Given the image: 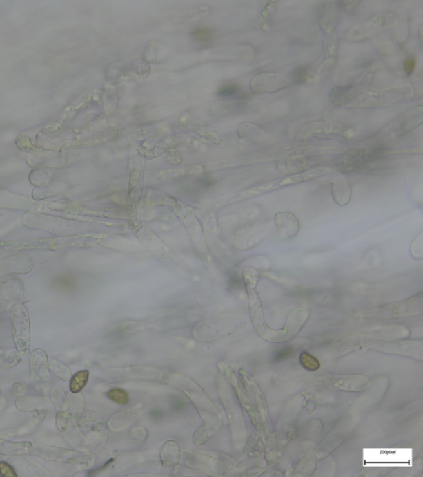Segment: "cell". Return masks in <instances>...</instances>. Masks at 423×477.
Wrapping results in <instances>:
<instances>
[{"label":"cell","mask_w":423,"mask_h":477,"mask_svg":"<svg viewBox=\"0 0 423 477\" xmlns=\"http://www.w3.org/2000/svg\"><path fill=\"white\" fill-rule=\"evenodd\" d=\"M413 92L409 85L385 91H368L353 86L335 88L331 92L333 103L343 107L368 108L388 106L411 97Z\"/></svg>","instance_id":"6da1fadb"},{"label":"cell","mask_w":423,"mask_h":477,"mask_svg":"<svg viewBox=\"0 0 423 477\" xmlns=\"http://www.w3.org/2000/svg\"><path fill=\"white\" fill-rule=\"evenodd\" d=\"M23 224L28 228L43 230L60 237L86 235L89 225L86 221L46 215L39 212L25 213Z\"/></svg>","instance_id":"7a4b0ae2"},{"label":"cell","mask_w":423,"mask_h":477,"mask_svg":"<svg viewBox=\"0 0 423 477\" xmlns=\"http://www.w3.org/2000/svg\"><path fill=\"white\" fill-rule=\"evenodd\" d=\"M104 236L79 235L73 236L36 238L23 242V250H44L57 251L66 248H86L103 244Z\"/></svg>","instance_id":"3957f363"},{"label":"cell","mask_w":423,"mask_h":477,"mask_svg":"<svg viewBox=\"0 0 423 477\" xmlns=\"http://www.w3.org/2000/svg\"><path fill=\"white\" fill-rule=\"evenodd\" d=\"M337 169H333V167H325L305 171V173L292 175L290 176V177L284 178L282 180H277V181H273L263 184L262 186L250 188V189L242 191L239 195V198L242 200L253 198H255V196L268 194V192L282 189L283 187L295 185V184L297 183L307 182L310 181V180L321 178L322 176L335 173Z\"/></svg>","instance_id":"277c9868"},{"label":"cell","mask_w":423,"mask_h":477,"mask_svg":"<svg viewBox=\"0 0 423 477\" xmlns=\"http://www.w3.org/2000/svg\"><path fill=\"white\" fill-rule=\"evenodd\" d=\"M12 338L16 350L25 357L30 353L31 326L28 309L23 305H15L11 310Z\"/></svg>","instance_id":"5b68a950"},{"label":"cell","mask_w":423,"mask_h":477,"mask_svg":"<svg viewBox=\"0 0 423 477\" xmlns=\"http://www.w3.org/2000/svg\"><path fill=\"white\" fill-rule=\"evenodd\" d=\"M50 462L87 465L90 462L89 455L63 447L32 443L30 454Z\"/></svg>","instance_id":"8992f818"},{"label":"cell","mask_w":423,"mask_h":477,"mask_svg":"<svg viewBox=\"0 0 423 477\" xmlns=\"http://www.w3.org/2000/svg\"><path fill=\"white\" fill-rule=\"evenodd\" d=\"M422 113L423 109L421 106L410 109L383 129L378 137L381 140H391L393 138L413 131L422 123Z\"/></svg>","instance_id":"52a82bcc"},{"label":"cell","mask_w":423,"mask_h":477,"mask_svg":"<svg viewBox=\"0 0 423 477\" xmlns=\"http://www.w3.org/2000/svg\"><path fill=\"white\" fill-rule=\"evenodd\" d=\"M291 80L279 73H262L250 82V89L255 93L270 94L290 86Z\"/></svg>","instance_id":"ba28073f"},{"label":"cell","mask_w":423,"mask_h":477,"mask_svg":"<svg viewBox=\"0 0 423 477\" xmlns=\"http://www.w3.org/2000/svg\"><path fill=\"white\" fill-rule=\"evenodd\" d=\"M24 284L17 277H10L0 283V315L14 308L24 295Z\"/></svg>","instance_id":"9c48e42d"},{"label":"cell","mask_w":423,"mask_h":477,"mask_svg":"<svg viewBox=\"0 0 423 477\" xmlns=\"http://www.w3.org/2000/svg\"><path fill=\"white\" fill-rule=\"evenodd\" d=\"M422 312V294L395 305L378 309L376 315L380 317H403L418 315Z\"/></svg>","instance_id":"30bf717a"},{"label":"cell","mask_w":423,"mask_h":477,"mask_svg":"<svg viewBox=\"0 0 423 477\" xmlns=\"http://www.w3.org/2000/svg\"><path fill=\"white\" fill-rule=\"evenodd\" d=\"M43 203L27 196L0 189V208L25 212H40Z\"/></svg>","instance_id":"8fae6325"},{"label":"cell","mask_w":423,"mask_h":477,"mask_svg":"<svg viewBox=\"0 0 423 477\" xmlns=\"http://www.w3.org/2000/svg\"><path fill=\"white\" fill-rule=\"evenodd\" d=\"M326 386L337 390L361 391L368 386V380L360 375H329L326 377Z\"/></svg>","instance_id":"7c38bea8"},{"label":"cell","mask_w":423,"mask_h":477,"mask_svg":"<svg viewBox=\"0 0 423 477\" xmlns=\"http://www.w3.org/2000/svg\"><path fill=\"white\" fill-rule=\"evenodd\" d=\"M33 268L32 259L27 254H17L0 261V273L27 274Z\"/></svg>","instance_id":"4fadbf2b"},{"label":"cell","mask_w":423,"mask_h":477,"mask_svg":"<svg viewBox=\"0 0 423 477\" xmlns=\"http://www.w3.org/2000/svg\"><path fill=\"white\" fill-rule=\"evenodd\" d=\"M30 367L32 377L37 382H48L51 377L48 355L43 349L36 348L32 351Z\"/></svg>","instance_id":"5bb4252c"},{"label":"cell","mask_w":423,"mask_h":477,"mask_svg":"<svg viewBox=\"0 0 423 477\" xmlns=\"http://www.w3.org/2000/svg\"><path fill=\"white\" fill-rule=\"evenodd\" d=\"M346 132V129L341 125L328 123L318 122L305 125L300 129L299 135L297 138L303 140H307L310 137L330 135L333 133H343Z\"/></svg>","instance_id":"9a60e30c"},{"label":"cell","mask_w":423,"mask_h":477,"mask_svg":"<svg viewBox=\"0 0 423 477\" xmlns=\"http://www.w3.org/2000/svg\"><path fill=\"white\" fill-rule=\"evenodd\" d=\"M227 325L219 319L204 321L195 328L193 335L199 340H213L228 333Z\"/></svg>","instance_id":"2e32d148"},{"label":"cell","mask_w":423,"mask_h":477,"mask_svg":"<svg viewBox=\"0 0 423 477\" xmlns=\"http://www.w3.org/2000/svg\"><path fill=\"white\" fill-rule=\"evenodd\" d=\"M275 224L280 235L284 238H293L299 230V221L297 217L288 212H279L275 216Z\"/></svg>","instance_id":"e0dca14e"},{"label":"cell","mask_w":423,"mask_h":477,"mask_svg":"<svg viewBox=\"0 0 423 477\" xmlns=\"http://www.w3.org/2000/svg\"><path fill=\"white\" fill-rule=\"evenodd\" d=\"M228 167L227 162L204 163V165H193L187 167H183V169L163 171H161L160 175L162 178H170L179 177V176L182 175L204 173V171L223 169V167Z\"/></svg>","instance_id":"ac0fdd59"},{"label":"cell","mask_w":423,"mask_h":477,"mask_svg":"<svg viewBox=\"0 0 423 477\" xmlns=\"http://www.w3.org/2000/svg\"><path fill=\"white\" fill-rule=\"evenodd\" d=\"M334 202L339 206H346L351 198V188L344 176L338 174L334 178L332 187Z\"/></svg>","instance_id":"d6986e66"},{"label":"cell","mask_w":423,"mask_h":477,"mask_svg":"<svg viewBox=\"0 0 423 477\" xmlns=\"http://www.w3.org/2000/svg\"><path fill=\"white\" fill-rule=\"evenodd\" d=\"M32 443L29 442H12L0 438V455L6 457L20 458L30 454Z\"/></svg>","instance_id":"ffe728a7"},{"label":"cell","mask_w":423,"mask_h":477,"mask_svg":"<svg viewBox=\"0 0 423 477\" xmlns=\"http://www.w3.org/2000/svg\"><path fill=\"white\" fill-rule=\"evenodd\" d=\"M16 471L22 476H52L48 470L41 467L39 463L28 458H19L14 461Z\"/></svg>","instance_id":"44dd1931"},{"label":"cell","mask_w":423,"mask_h":477,"mask_svg":"<svg viewBox=\"0 0 423 477\" xmlns=\"http://www.w3.org/2000/svg\"><path fill=\"white\" fill-rule=\"evenodd\" d=\"M161 459L163 466L177 465L181 460V447L177 442L167 441L161 447Z\"/></svg>","instance_id":"7402d4cb"},{"label":"cell","mask_w":423,"mask_h":477,"mask_svg":"<svg viewBox=\"0 0 423 477\" xmlns=\"http://www.w3.org/2000/svg\"><path fill=\"white\" fill-rule=\"evenodd\" d=\"M63 191L61 183L57 182H49L43 185L36 187L32 190V199L40 202L44 199L52 198L53 196L61 194Z\"/></svg>","instance_id":"603a6c76"},{"label":"cell","mask_w":423,"mask_h":477,"mask_svg":"<svg viewBox=\"0 0 423 477\" xmlns=\"http://www.w3.org/2000/svg\"><path fill=\"white\" fill-rule=\"evenodd\" d=\"M47 403H50V400L46 398L24 395L17 399L15 406L20 411H35Z\"/></svg>","instance_id":"cb8c5ba5"},{"label":"cell","mask_w":423,"mask_h":477,"mask_svg":"<svg viewBox=\"0 0 423 477\" xmlns=\"http://www.w3.org/2000/svg\"><path fill=\"white\" fill-rule=\"evenodd\" d=\"M262 232H259L258 229L250 228L248 230H245L240 232V236H237V243L241 241L245 240V242L242 243L240 248H250V247L255 245L259 240H262V236H259L262 235Z\"/></svg>","instance_id":"d4e9b609"},{"label":"cell","mask_w":423,"mask_h":477,"mask_svg":"<svg viewBox=\"0 0 423 477\" xmlns=\"http://www.w3.org/2000/svg\"><path fill=\"white\" fill-rule=\"evenodd\" d=\"M90 373L88 371H78L70 380V391L74 394L81 392L86 386L89 380Z\"/></svg>","instance_id":"484cf974"},{"label":"cell","mask_w":423,"mask_h":477,"mask_svg":"<svg viewBox=\"0 0 423 477\" xmlns=\"http://www.w3.org/2000/svg\"><path fill=\"white\" fill-rule=\"evenodd\" d=\"M49 366L50 370H51L54 374H55L58 378L64 380L66 382H69L71 379V373L68 367H67L65 364L57 361V359L51 358L49 359Z\"/></svg>","instance_id":"4316f807"},{"label":"cell","mask_w":423,"mask_h":477,"mask_svg":"<svg viewBox=\"0 0 423 477\" xmlns=\"http://www.w3.org/2000/svg\"><path fill=\"white\" fill-rule=\"evenodd\" d=\"M71 420V413L68 411H65V410H60L57 413L56 417V426L57 429L61 433H65L70 428Z\"/></svg>","instance_id":"83f0119b"},{"label":"cell","mask_w":423,"mask_h":477,"mask_svg":"<svg viewBox=\"0 0 423 477\" xmlns=\"http://www.w3.org/2000/svg\"><path fill=\"white\" fill-rule=\"evenodd\" d=\"M30 178V182L36 187L43 185V184L48 183L51 180V175H50L48 171H45L41 169L33 170L29 176Z\"/></svg>","instance_id":"f1b7e54d"},{"label":"cell","mask_w":423,"mask_h":477,"mask_svg":"<svg viewBox=\"0 0 423 477\" xmlns=\"http://www.w3.org/2000/svg\"><path fill=\"white\" fill-rule=\"evenodd\" d=\"M137 416V410L132 409L130 410H124V411L117 414L114 418H116L117 422L119 424L118 425H125L126 428V427L131 425Z\"/></svg>","instance_id":"f546056e"},{"label":"cell","mask_w":423,"mask_h":477,"mask_svg":"<svg viewBox=\"0 0 423 477\" xmlns=\"http://www.w3.org/2000/svg\"><path fill=\"white\" fill-rule=\"evenodd\" d=\"M68 407L71 411L79 412L83 407V400L81 395L74 394V393H70L67 395L66 400V406Z\"/></svg>","instance_id":"4dcf8cb0"},{"label":"cell","mask_w":423,"mask_h":477,"mask_svg":"<svg viewBox=\"0 0 423 477\" xmlns=\"http://www.w3.org/2000/svg\"><path fill=\"white\" fill-rule=\"evenodd\" d=\"M299 361L304 369L310 371H316L320 367V364L317 359L307 353H303L300 355Z\"/></svg>","instance_id":"1f68e13d"},{"label":"cell","mask_w":423,"mask_h":477,"mask_svg":"<svg viewBox=\"0 0 423 477\" xmlns=\"http://www.w3.org/2000/svg\"><path fill=\"white\" fill-rule=\"evenodd\" d=\"M192 35L196 41L206 43V41H210L213 39L215 32L209 28H199L193 31Z\"/></svg>","instance_id":"d6a6232c"},{"label":"cell","mask_w":423,"mask_h":477,"mask_svg":"<svg viewBox=\"0 0 423 477\" xmlns=\"http://www.w3.org/2000/svg\"><path fill=\"white\" fill-rule=\"evenodd\" d=\"M108 397L112 401L116 402L117 404L125 405L129 403V396L128 393L121 389H112L108 393Z\"/></svg>","instance_id":"836d02e7"},{"label":"cell","mask_w":423,"mask_h":477,"mask_svg":"<svg viewBox=\"0 0 423 477\" xmlns=\"http://www.w3.org/2000/svg\"><path fill=\"white\" fill-rule=\"evenodd\" d=\"M213 436V430L208 428V427H203V428L197 430V432L195 433L194 442L196 443L197 445H203Z\"/></svg>","instance_id":"e575fe53"},{"label":"cell","mask_w":423,"mask_h":477,"mask_svg":"<svg viewBox=\"0 0 423 477\" xmlns=\"http://www.w3.org/2000/svg\"><path fill=\"white\" fill-rule=\"evenodd\" d=\"M23 242L0 241V255L23 250Z\"/></svg>","instance_id":"d590c367"},{"label":"cell","mask_w":423,"mask_h":477,"mask_svg":"<svg viewBox=\"0 0 423 477\" xmlns=\"http://www.w3.org/2000/svg\"><path fill=\"white\" fill-rule=\"evenodd\" d=\"M177 140V139H175V138H167V139L161 141V143L155 145L154 151L150 153L153 154L152 158L158 156L159 154L166 151V150L173 148L174 146L177 145L178 143Z\"/></svg>","instance_id":"8d00e7d4"},{"label":"cell","mask_w":423,"mask_h":477,"mask_svg":"<svg viewBox=\"0 0 423 477\" xmlns=\"http://www.w3.org/2000/svg\"><path fill=\"white\" fill-rule=\"evenodd\" d=\"M17 144H18L19 148L23 151H26L29 153H39L41 149L36 147L31 143L30 140L26 136H19L18 140H17Z\"/></svg>","instance_id":"74e56055"},{"label":"cell","mask_w":423,"mask_h":477,"mask_svg":"<svg viewBox=\"0 0 423 477\" xmlns=\"http://www.w3.org/2000/svg\"><path fill=\"white\" fill-rule=\"evenodd\" d=\"M52 400L54 402V404H55L56 408L58 410L64 408V406L66 405V397L64 394V392H63L62 390H61V389H54V390H52Z\"/></svg>","instance_id":"f35d334b"},{"label":"cell","mask_w":423,"mask_h":477,"mask_svg":"<svg viewBox=\"0 0 423 477\" xmlns=\"http://www.w3.org/2000/svg\"><path fill=\"white\" fill-rule=\"evenodd\" d=\"M0 476L3 477H16L18 476L14 466L6 462H0Z\"/></svg>","instance_id":"ab89813d"},{"label":"cell","mask_w":423,"mask_h":477,"mask_svg":"<svg viewBox=\"0 0 423 477\" xmlns=\"http://www.w3.org/2000/svg\"><path fill=\"white\" fill-rule=\"evenodd\" d=\"M23 355L18 353V351H14L7 355L6 358V362L8 367H12L22 362Z\"/></svg>","instance_id":"60d3db41"},{"label":"cell","mask_w":423,"mask_h":477,"mask_svg":"<svg viewBox=\"0 0 423 477\" xmlns=\"http://www.w3.org/2000/svg\"><path fill=\"white\" fill-rule=\"evenodd\" d=\"M12 391L16 396H24L27 394L28 388L26 384L23 382H16L12 386Z\"/></svg>","instance_id":"b9f144b4"},{"label":"cell","mask_w":423,"mask_h":477,"mask_svg":"<svg viewBox=\"0 0 423 477\" xmlns=\"http://www.w3.org/2000/svg\"><path fill=\"white\" fill-rule=\"evenodd\" d=\"M417 61L415 58H409L407 62H405V72L408 75L412 74L413 72L414 69H415Z\"/></svg>","instance_id":"7bdbcfd3"},{"label":"cell","mask_w":423,"mask_h":477,"mask_svg":"<svg viewBox=\"0 0 423 477\" xmlns=\"http://www.w3.org/2000/svg\"><path fill=\"white\" fill-rule=\"evenodd\" d=\"M237 91V86H234V85L228 86L224 87L223 89H222L219 91V95H231L235 94Z\"/></svg>","instance_id":"ee69618b"},{"label":"cell","mask_w":423,"mask_h":477,"mask_svg":"<svg viewBox=\"0 0 423 477\" xmlns=\"http://www.w3.org/2000/svg\"><path fill=\"white\" fill-rule=\"evenodd\" d=\"M1 354H2V351H1V350H0V355H1Z\"/></svg>","instance_id":"f6af8a7d"},{"label":"cell","mask_w":423,"mask_h":477,"mask_svg":"<svg viewBox=\"0 0 423 477\" xmlns=\"http://www.w3.org/2000/svg\"><path fill=\"white\" fill-rule=\"evenodd\" d=\"M0 395H1V391H0Z\"/></svg>","instance_id":"bcb514c9"}]
</instances>
